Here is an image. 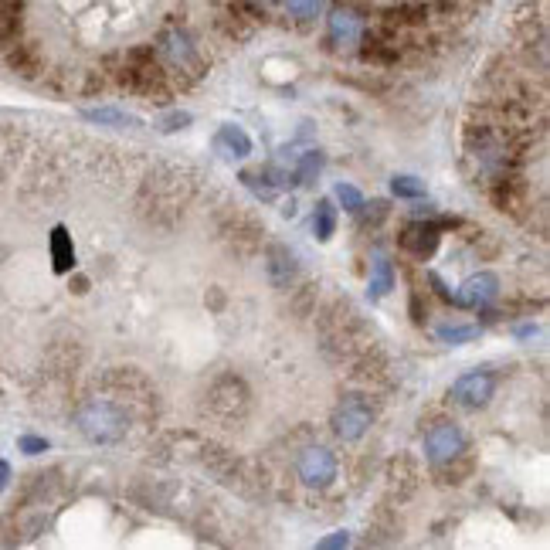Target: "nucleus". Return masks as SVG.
Instances as JSON below:
<instances>
[{"label": "nucleus", "mask_w": 550, "mask_h": 550, "mask_svg": "<svg viewBox=\"0 0 550 550\" xmlns=\"http://www.w3.org/2000/svg\"><path fill=\"white\" fill-rule=\"evenodd\" d=\"M496 391V377L489 371H469L452 384V401L462 408H486Z\"/></svg>", "instance_id": "7"}, {"label": "nucleus", "mask_w": 550, "mask_h": 550, "mask_svg": "<svg viewBox=\"0 0 550 550\" xmlns=\"http://www.w3.org/2000/svg\"><path fill=\"white\" fill-rule=\"evenodd\" d=\"M316 547H320V550H337V547H350V534H343V530H340V534H333V537H323V540H320V544H316Z\"/></svg>", "instance_id": "24"}, {"label": "nucleus", "mask_w": 550, "mask_h": 550, "mask_svg": "<svg viewBox=\"0 0 550 550\" xmlns=\"http://www.w3.org/2000/svg\"><path fill=\"white\" fill-rule=\"evenodd\" d=\"M435 337L442 343H449V347H462V343L479 337V326H438Z\"/></svg>", "instance_id": "19"}, {"label": "nucleus", "mask_w": 550, "mask_h": 550, "mask_svg": "<svg viewBox=\"0 0 550 550\" xmlns=\"http://www.w3.org/2000/svg\"><path fill=\"white\" fill-rule=\"evenodd\" d=\"M296 469H299V479L316 489H326L333 479H337V459H333V452L323 449V445H309V449H303Z\"/></svg>", "instance_id": "6"}, {"label": "nucleus", "mask_w": 550, "mask_h": 550, "mask_svg": "<svg viewBox=\"0 0 550 550\" xmlns=\"http://www.w3.org/2000/svg\"><path fill=\"white\" fill-rule=\"evenodd\" d=\"M157 51H160L163 65H170L174 72H191V75L201 72V55H197V45H194V38L187 31L167 28L160 34Z\"/></svg>", "instance_id": "2"}, {"label": "nucleus", "mask_w": 550, "mask_h": 550, "mask_svg": "<svg viewBox=\"0 0 550 550\" xmlns=\"http://www.w3.org/2000/svg\"><path fill=\"white\" fill-rule=\"evenodd\" d=\"M75 425H79V432L89 438L92 445H113L130 432V415H126L119 405H113V401L96 398L79 408Z\"/></svg>", "instance_id": "1"}, {"label": "nucleus", "mask_w": 550, "mask_h": 550, "mask_svg": "<svg viewBox=\"0 0 550 550\" xmlns=\"http://www.w3.org/2000/svg\"><path fill=\"white\" fill-rule=\"evenodd\" d=\"M187 123H191V113H170V116H163L157 126L163 133H174V130H184Z\"/></svg>", "instance_id": "23"}, {"label": "nucleus", "mask_w": 550, "mask_h": 550, "mask_svg": "<svg viewBox=\"0 0 550 550\" xmlns=\"http://www.w3.org/2000/svg\"><path fill=\"white\" fill-rule=\"evenodd\" d=\"M326 31H330V41L333 48L340 51H350L364 41V14L350 4H337L326 17Z\"/></svg>", "instance_id": "4"}, {"label": "nucleus", "mask_w": 550, "mask_h": 550, "mask_svg": "<svg viewBox=\"0 0 550 550\" xmlns=\"http://www.w3.org/2000/svg\"><path fill=\"white\" fill-rule=\"evenodd\" d=\"M391 194H394V197H408V201H415V197H425V184H421L418 177L401 174V177L391 180Z\"/></svg>", "instance_id": "20"}, {"label": "nucleus", "mask_w": 550, "mask_h": 550, "mask_svg": "<svg viewBox=\"0 0 550 550\" xmlns=\"http://www.w3.org/2000/svg\"><path fill=\"white\" fill-rule=\"evenodd\" d=\"M496 296H500V279H496L493 272H479L462 282V292H455V306L479 309L493 303Z\"/></svg>", "instance_id": "8"}, {"label": "nucleus", "mask_w": 550, "mask_h": 550, "mask_svg": "<svg viewBox=\"0 0 550 550\" xmlns=\"http://www.w3.org/2000/svg\"><path fill=\"white\" fill-rule=\"evenodd\" d=\"M292 272H296V259L286 245H272L269 248V279L275 286H289Z\"/></svg>", "instance_id": "12"}, {"label": "nucleus", "mask_w": 550, "mask_h": 550, "mask_svg": "<svg viewBox=\"0 0 550 550\" xmlns=\"http://www.w3.org/2000/svg\"><path fill=\"white\" fill-rule=\"evenodd\" d=\"M425 452L432 466H449V462H455L466 452V435H462V428L452 425V421H435L425 435Z\"/></svg>", "instance_id": "3"}, {"label": "nucleus", "mask_w": 550, "mask_h": 550, "mask_svg": "<svg viewBox=\"0 0 550 550\" xmlns=\"http://www.w3.org/2000/svg\"><path fill=\"white\" fill-rule=\"evenodd\" d=\"M401 245H405L408 252H415V255L425 259V255H432L435 245H438V228L425 225V221H415V225L405 228V235H401Z\"/></svg>", "instance_id": "10"}, {"label": "nucleus", "mask_w": 550, "mask_h": 550, "mask_svg": "<svg viewBox=\"0 0 550 550\" xmlns=\"http://www.w3.org/2000/svg\"><path fill=\"white\" fill-rule=\"evenodd\" d=\"M89 123H99V126H136V119L123 109H113V106H99V109H85L82 113Z\"/></svg>", "instance_id": "15"}, {"label": "nucleus", "mask_w": 550, "mask_h": 550, "mask_svg": "<svg viewBox=\"0 0 550 550\" xmlns=\"http://www.w3.org/2000/svg\"><path fill=\"white\" fill-rule=\"evenodd\" d=\"M323 163H326V160H323L320 150L303 153V157H299V163H296V180H299V184H313V180L320 177Z\"/></svg>", "instance_id": "18"}, {"label": "nucleus", "mask_w": 550, "mask_h": 550, "mask_svg": "<svg viewBox=\"0 0 550 550\" xmlns=\"http://www.w3.org/2000/svg\"><path fill=\"white\" fill-rule=\"evenodd\" d=\"M313 231L320 242H330L333 231H337V208L330 201H320L316 204V214H313Z\"/></svg>", "instance_id": "14"}, {"label": "nucleus", "mask_w": 550, "mask_h": 550, "mask_svg": "<svg viewBox=\"0 0 550 550\" xmlns=\"http://www.w3.org/2000/svg\"><path fill=\"white\" fill-rule=\"evenodd\" d=\"M51 265H55V272H72L75 269V245H72L68 228H62V225L51 231Z\"/></svg>", "instance_id": "11"}, {"label": "nucleus", "mask_w": 550, "mask_h": 550, "mask_svg": "<svg viewBox=\"0 0 550 550\" xmlns=\"http://www.w3.org/2000/svg\"><path fill=\"white\" fill-rule=\"evenodd\" d=\"M214 150L221 153L225 160H245L248 153H252V136H248L242 126H221L218 133H214Z\"/></svg>", "instance_id": "9"}, {"label": "nucleus", "mask_w": 550, "mask_h": 550, "mask_svg": "<svg viewBox=\"0 0 550 550\" xmlns=\"http://www.w3.org/2000/svg\"><path fill=\"white\" fill-rule=\"evenodd\" d=\"M337 197H340L343 211H360V208H364V194H360L354 184H337Z\"/></svg>", "instance_id": "21"}, {"label": "nucleus", "mask_w": 550, "mask_h": 550, "mask_svg": "<svg viewBox=\"0 0 550 550\" xmlns=\"http://www.w3.org/2000/svg\"><path fill=\"white\" fill-rule=\"evenodd\" d=\"M367 428H371V408H367V401L357 398V394L340 401V408L333 411V432H337L343 442H357V438L367 435Z\"/></svg>", "instance_id": "5"}, {"label": "nucleus", "mask_w": 550, "mask_h": 550, "mask_svg": "<svg viewBox=\"0 0 550 550\" xmlns=\"http://www.w3.org/2000/svg\"><path fill=\"white\" fill-rule=\"evenodd\" d=\"M242 184L265 204L279 197V180H269V174H242Z\"/></svg>", "instance_id": "16"}, {"label": "nucleus", "mask_w": 550, "mask_h": 550, "mask_svg": "<svg viewBox=\"0 0 550 550\" xmlns=\"http://www.w3.org/2000/svg\"><path fill=\"white\" fill-rule=\"evenodd\" d=\"M7 483H11V466H7V462L0 459V493L7 489Z\"/></svg>", "instance_id": "25"}, {"label": "nucleus", "mask_w": 550, "mask_h": 550, "mask_svg": "<svg viewBox=\"0 0 550 550\" xmlns=\"http://www.w3.org/2000/svg\"><path fill=\"white\" fill-rule=\"evenodd\" d=\"M282 7H286V14L292 17V21L309 24V21H316V17H320L323 0H282Z\"/></svg>", "instance_id": "17"}, {"label": "nucleus", "mask_w": 550, "mask_h": 550, "mask_svg": "<svg viewBox=\"0 0 550 550\" xmlns=\"http://www.w3.org/2000/svg\"><path fill=\"white\" fill-rule=\"evenodd\" d=\"M17 449H21L24 455H41V452H48V438H41V435H21V438H17Z\"/></svg>", "instance_id": "22"}, {"label": "nucleus", "mask_w": 550, "mask_h": 550, "mask_svg": "<svg viewBox=\"0 0 550 550\" xmlns=\"http://www.w3.org/2000/svg\"><path fill=\"white\" fill-rule=\"evenodd\" d=\"M391 289H394V269L384 255H377L374 265H371V289L367 292H371L374 299H381V296H388Z\"/></svg>", "instance_id": "13"}]
</instances>
